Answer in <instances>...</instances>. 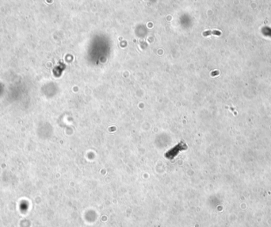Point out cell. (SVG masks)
I'll return each instance as SVG.
<instances>
[{
	"mask_svg": "<svg viewBox=\"0 0 271 227\" xmlns=\"http://www.w3.org/2000/svg\"><path fill=\"white\" fill-rule=\"evenodd\" d=\"M211 34H213V35H217V36H220V35H221V32H220V31H218V30H208V31H206V32H204V33H203V36L207 37V36L211 35Z\"/></svg>",
	"mask_w": 271,
	"mask_h": 227,
	"instance_id": "obj_1",
	"label": "cell"
}]
</instances>
